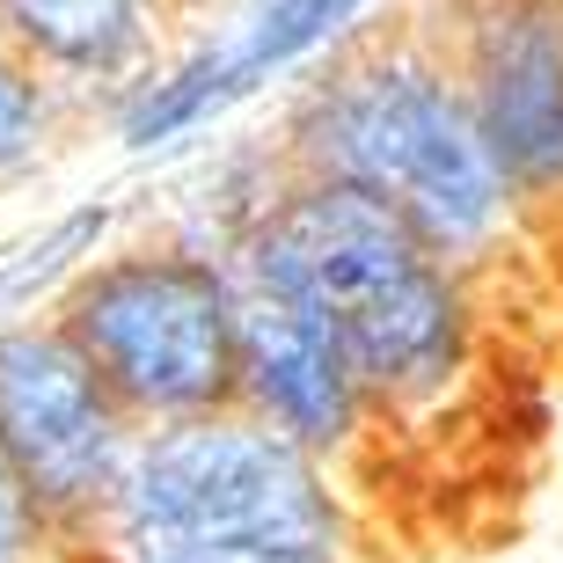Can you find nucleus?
I'll return each instance as SVG.
<instances>
[{"label": "nucleus", "instance_id": "f257e3e1", "mask_svg": "<svg viewBox=\"0 0 563 563\" xmlns=\"http://www.w3.org/2000/svg\"><path fill=\"white\" fill-rule=\"evenodd\" d=\"M228 242L330 322L366 396L380 461L476 454L483 424L505 410L490 336L498 308L396 206L336 176L278 168V184L256 190Z\"/></svg>", "mask_w": 563, "mask_h": 563}, {"label": "nucleus", "instance_id": "f03ea898", "mask_svg": "<svg viewBox=\"0 0 563 563\" xmlns=\"http://www.w3.org/2000/svg\"><path fill=\"white\" fill-rule=\"evenodd\" d=\"M278 168L336 176L396 206L476 286L498 278V256H512V234L527 228L483 146L446 37L410 30V22L352 30L336 44L330 66L286 110Z\"/></svg>", "mask_w": 563, "mask_h": 563}, {"label": "nucleus", "instance_id": "7ed1b4c3", "mask_svg": "<svg viewBox=\"0 0 563 563\" xmlns=\"http://www.w3.org/2000/svg\"><path fill=\"white\" fill-rule=\"evenodd\" d=\"M103 563H380L352 490L264 424L220 410L146 432L103 520Z\"/></svg>", "mask_w": 563, "mask_h": 563}, {"label": "nucleus", "instance_id": "20e7f679", "mask_svg": "<svg viewBox=\"0 0 563 563\" xmlns=\"http://www.w3.org/2000/svg\"><path fill=\"white\" fill-rule=\"evenodd\" d=\"M52 322L140 432L242 410L234 278L206 242H146L88 264Z\"/></svg>", "mask_w": 563, "mask_h": 563}, {"label": "nucleus", "instance_id": "39448f33", "mask_svg": "<svg viewBox=\"0 0 563 563\" xmlns=\"http://www.w3.org/2000/svg\"><path fill=\"white\" fill-rule=\"evenodd\" d=\"M140 439L52 314L0 330V461L59 549L96 556Z\"/></svg>", "mask_w": 563, "mask_h": 563}, {"label": "nucleus", "instance_id": "423d86ee", "mask_svg": "<svg viewBox=\"0 0 563 563\" xmlns=\"http://www.w3.org/2000/svg\"><path fill=\"white\" fill-rule=\"evenodd\" d=\"M446 52L468 110L527 228L563 220V8L556 0H454Z\"/></svg>", "mask_w": 563, "mask_h": 563}, {"label": "nucleus", "instance_id": "0eeeda50", "mask_svg": "<svg viewBox=\"0 0 563 563\" xmlns=\"http://www.w3.org/2000/svg\"><path fill=\"white\" fill-rule=\"evenodd\" d=\"M358 15V0H264L234 37H212L198 44L190 59L162 66L154 81L125 103V140L132 146H154L168 132H190L198 118H212L220 103L264 88L272 74H286L292 59L322 52L330 37H344Z\"/></svg>", "mask_w": 563, "mask_h": 563}, {"label": "nucleus", "instance_id": "6e6552de", "mask_svg": "<svg viewBox=\"0 0 563 563\" xmlns=\"http://www.w3.org/2000/svg\"><path fill=\"white\" fill-rule=\"evenodd\" d=\"M168 0H0V37H15L52 88H125L140 96L162 59Z\"/></svg>", "mask_w": 563, "mask_h": 563}, {"label": "nucleus", "instance_id": "1a4fd4ad", "mask_svg": "<svg viewBox=\"0 0 563 563\" xmlns=\"http://www.w3.org/2000/svg\"><path fill=\"white\" fill-rule=\"evenodd\" d=\"M52 118H59V88L44 81V66L15 37H0V176H22L37 162Z\"/></svg>", "mask_w": 563, "mask_h": 563}, {"label": "nucleus", "instance_id": "9d476101", "mask_svg": "<svg viewBox=\"0 0 563 563\" xmlns=\"http://www.w3.org/2000/svg\"><path fill=\"white\" fill-rule=\"evenodd\" d=\"M66 556H74V549H59L44 534V520L22 505L8 461H0V563H66Z\"/></svg>", "mask_w": 563, "mask_h": 563}, {"label": "nucleus", "instance_id": "9b49d317", "mask_svg": "<svg viewBox=\"0 0 563 563\" xmlns=\"http://www.w3.org/2000/svg\"><path fill=\"white\" fill-rule=\"evenodd\" d=\"M549 256H556V308H563V220L549 228Z\"/></svg>", "mask_w": 563, "mask_h": 563}, {"label": "nucleus", "instance_id": "f8f14e48", "mask_svg": "<svg viewBox=\"0 0 563 563\" xmlns=\"http://www.w3.org/2000/svg\"><path fill=\"white\" fill-rule=\"evenodd\" d=\"M556 8H563V0H556Z\"/></svg>", "mask_w": 563, "mask_h": 563}]
</instances>
